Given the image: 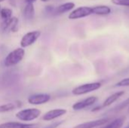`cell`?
I'll use <instances>...</instances> for the list:
<instances>
[{"label": "cell", "instance_id": "1", "mask_svg": "<svg viewBox=\"0 0 129 128\" xmlns=\"http://www.w3.org/2000/svg\"><path fill=\"white\" fill-rule=\"evenodd\" d=\"M25 56V49L23 48H17L11 51L5 58L4 65L6 67H11L20 63Z\"/></svg>", "mask_w": 129, "mask_h": 128}, {"label": "cell", "instance_id": "2", "mask_svg": "<svg viewBox=\"0 0 129 128\" xmlns=\"http://www.w3.org/2000/svg\"><path fill=\"white\" fill-rule=\"evenodd\" d=\"M102 84L101 82H91V83H86L81 85H79L74 88L72 91V94L75 96H80L84 95L95 91H98L101 88Z\"/></svg>", "mask_w": 129, "mask_h": 128}, {"label": "cell", "instance_id": "3", "mask_svg": "<svg viewBox=\"0 0 129 128\" xmlns=\"http://www.w3.org/2000/svg\"><path fill=\"white\" fill-rule=\"evenodd\" d=\"M41 115V111L36 108H30V109H25L23 110L19 111L15 116L21 121H32L37 118L39 117Z\"/></svg>", "mask_w": 129, "mask_h": 128}, {"label": "cell", "instance_id": "4", "mask_svg": "<svg viewBox=\"0 0 129 128\" xmlns=\"http://www.w3.org/2000/svg\"><path fill=\"white\" fill-rule=\"evenodd\" d=\"M42 32L39 30H33L26 32L23 35V37L20 39V47L26 48L27 47L33 45L39 38Z\"/></svg>", "mask_w": 129, "mask_h": 128}, {"label": "cell", "instance_id": "5", "mask_svg": "<svg viewBox=\"0 0 129 128\" xmlns=\"http://www.w3.org/2000/svg\"><path fill=\"white\" fill-rule=\"evenodd\" d=\"M91 14H93L92 7L81 6L77 8L73 9L69 14L68 18L70 20H78V19L88 17Z\"/></svg>", "mask_w": 129, "mask_h": 128}, {"label": "cell", "instance_id": "6", "mask_svg": "<svg viewBox=\"0 0 129 128\" xmlns=\"http://www.w3.org/2000/svg\"><path fill=\"white\" fill-rule=\"evenodd\" d=\"M19 20L16 17H11V18L3 20L2 23V29L4 32H16L18 31Z\"/></svg>", "mask_w": 129, "mask_h": 128}, {"label": "cell", "instance_id": "7", "mask_svg": "<svg viewBox=\"0 0 129 128\" xmlns=\"http://www.w3.org/2000/svg\"><path fill=\"white\" fill-rule=\"evenodd\" d=\"M51 97L48 94H33L28 97V103L31 105H42L50 101Z\"/></svg>", "mask_w": 129, "mask_h": 128}, {"label": "cell", "instance_id": "8", "mask_svg": "<svg viewBox=\"0 0 129 128\" xmlns=\"http://www.w3.org/2000/svg\"><path fill=\"white\" fill-rule=\"evenodd\" d=\"M98 100V97L95 96H91L89 97H87L81 101H79L76 103H74L72 106L73 109L75 111H79V110H82L90 106H92L93 104H94Z\"/></svg>", "mask_w": 129, "mask_h": 128}, {"label": "cell", "instance_id": "9", "mask_svg": "<svg viewBox=\"0 0 129 128\" xmlns=\"http://www.w3.org/2000/svg\"><path fill=\"white\" fill-rule=\"evenodd\" d=\"M67 111L64 109H51L48 112H47L45 114L43 115L42 117V120L45 121H52L55 118H57L59 117H61L67 114Z\"/></svg>", "mask_w": 129, "mask_h": 128}, {"label": "cell", "instance_id": "10", "mask_svg": "<svg viewBox=\"0 0 129 128\" xmlns=\"http://www.w3.org/2000/svg\"><path fill=\"white\" fill-rule=\"evenodd\" d=\"M39 124H25L17 121H8L0 124V128H39Z\"/></svg>", "mask_w": 129, "mask_h": 128}, {"label": "cell", "instance_id": "11", "mask_svg": "<svg viewBox=\"0 0 129 128\" xmlns=\"http://www.w3.org/2000/svg\"><path fill=\"white\" fill-rule=\"evenodd\" d=\"M109 121V118H101L94 121H90L87 122H84L82 124H79L73 128H95L102 125H104L107 124Z\"/></svg>", "mask_w": 129, "mask_h": 128}, {"label": "cell", "instance_id": "12", "mask_svg": "<svg viewBox=\"0 0 129 128\" xmlns=\"http://www.w3.org/2000/svg\"><path fill=\"white\" fill-rule=\"evenodd\" d=\"M75 7H76V4L74 2H65V3H63V4L58 5L55 8H54V11L52 13H54L56 15L63 14L67 12L71 11L73 9H74Z\"/></svg>", "mask_w": 129, "mask_h": 128}, {"label": "cell", "instance_id": "13", "mask_svg": "<svg viewBox=\"0 0 129 128\" xmlns=\"http://www.w3.org/2000/svg\"><path fill=\"white\" fill-rule=\"evenodd\" d=\"M92 11L94 14L99 16H107L111 14L112 9L110 7L105 5H99L92 7Z\"/></svg>", "mask_w": 129, "mask_h": 128}, {"label": "cell", "instance_id": "14", "mask_svg": "<svg viewBox=\"0 0 129 128\" xmlns=\"http://www.w3.org/2000/svg\"><path fill=\"white\" fill-rule=\"evenodd\" d=\"M124 94H125V91H118V92H116V93L113 94L112 95L108 97L104 100V102L103 103L102 107L104 108V107H107V106H111L113 103L116 102L120 97H122Z\"/></svg>", "mask_w": 129, "mask_h": 128}, {"label": "cell", "instance_id": "15", "mask_svg": "<svg viewBox=\"0 0 129 128\" xmlns=\"http://www.w3.org/2000/svg\"><path fill=\"white\" fill-rule=\"evenodd\" d=\"M34 15H35V8H34L33 3H26L23 11V17L27 20H30L34 17Z\"/></svg>", "mask_w": 129, "mask_h": 128}, {"label": "cell", "instance_id": "16", "mask_svg": "<svg viewBox=\"0 0 129 128\" xmlns=\"http://www.w3.org/2000/svg\"><path fill=\"white\" fill-rule=\"evenodd\" d=\"M21 106V103L20 101H15L13 103H8L5 104H2L0 106V113H5L8 112H11L16 108H19Z\"/></svg>", "mask_w": 129, "mask_h": 128}, {"label": "cell", "instance_id": "17", "mask_svg": "<svg viewBox=\"0 0 129 128\" xmlns=\"http://www.w3.org/2000/svg\"><path fill=\"white\" fill-rule=\"evenodd\" d=\"M125 122V118H116L104 128H121Z\"/></svg>", "mask_w": 129, "mask_h": 128}, {"label": "cell", "instance_id": "18", "mask_svg": "<svg viewBox=\"0 0 129 128\" xmlns=\"http://www.w3.org/2000/svg\"><path fill=\"white\" fill-rule=\"evenodd\" d=\"M12 14H13V11L11 9L8 8H1V11H0V17L3 20H8L9 18H11L12 16Z\"/></svg>", "mask_w": 129, "mask_h": 128}, {"label": "cell", "instance_id": "19", "mask_svg": "<svg viewBox=\"0 0 129 128\" xmlns=\"http://www.w3.org/2000/svg\"><path fill=\"white\" fill-rule=\"evenodd\" d=\"M111 2L112 4L117 6L129 8V0H111Z\"/></svg>", "mask_w": 129, "mask_h": 128}, {"label": "cell", "instance_id": "20", "mask_svg": "<svg viewBox=\"0 0 129 128\" xmlns=\"http://www.w3.org/2000/svg\"><path fill=\"white\" fill-rule=\"evenodd\" d=\"M116 87H129V78H125L117 82Z\"/></svg>", "mask_w": 129, "mask_h": 128}, {"label": "cell", "instance_id": "21", "mask_svg": "<svg viewBox=\"0 0 129 128\" xmlns=\"http://www.w3.org/2000/svg\"><path fill=\"white\" fill-rule=\"evenodd\" d=\"M63 122H64V121H56V122L52 123V124H49V125H48V126H46V127H45L43 128H57L59 126H60Z\"/></svg>", "mask_w": 129, "mask_h": 128}, {"label": "cell", "instance_id": "22", "mask_svg": "<svg viewBox=\"0 0 129 128\" xmlns=\"http://www.w3.org/2000/svg\"><path fill=\"white\" fill-rule=\"evenodd\" d=\"M26 3H34L36 0H24Z\"/></svg>", "mask_w": 129, "mask_h": 128}, {"label": "cell", "instance_id": "23", "mask_svg": "<svg viewBox=\"0 0 129 128\" xmlns=\"http://www.w3.org/2000/svg\"><path fill=\"white\" fill-rule=\"evenodd\" d=\"M42 2H48L49 0H41Z\"/></svg>", "mask_w": 129, "mask_h": 128}, {"label": "cell", "instance_id": "24", "mask_svg": "<svg viewBox=\"0 0 129 128\" xmlns=\"http://www.w3.org/2000/svg\"><path fill=\"white\" fill-rule=\"evenodd\" d=\"M4 1H5V0H0V2H4Z\"/></svg>", "mask_w": 129, "mask_h": 128}, {"label": "cell", "instance_id": "25", "mask_svg": "<svg viewBox=\"0 0 129 128\" xmlns=\"http://www.w3.org/2000/svg\"><path fill=\"white\" fill-rule=\"evenodd\" d=\"M127 127V128H129V124H128V126H127V127Z\"/></svg>", "mask_w": 129, "mask_h": 128}, {"label": "cell", "instance_id": "26", "mask_svg": "<svg viewBox=\"0 0 129 128\" xmlns=\"http://www.w3.org/2000/svg\"><path fill=\"white\" fill-rule=\"evenodd\" d=\"M0 11H1V5H0Z\"/></svg>", "mask_w": 129, "mask_h": 128}, {"label": "cell", "instance_id": "27", "mask_svg": "<svg viewBox=\"0 0 129 128\" xmlns=\"http://www.w3.org/2000/svg\"><path fill=\"white\" fill-rule=\"evenodd\" d=\"M125 128H127V127H125Z\"/></svg>", "mask_w": 129, "mask_h": 128}]
</instances>
